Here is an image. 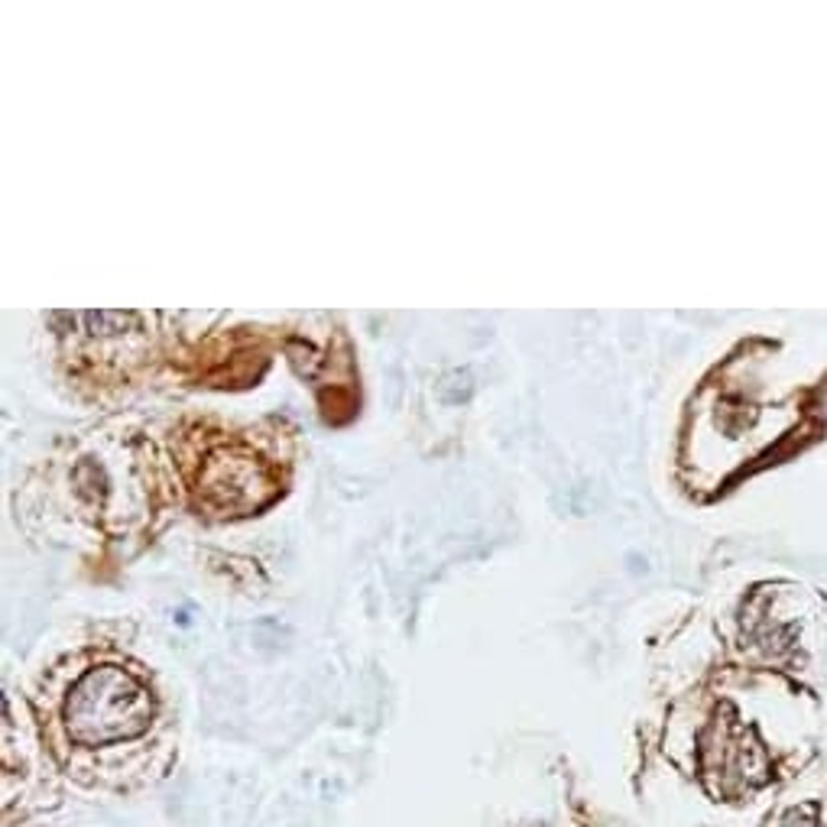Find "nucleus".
I'll return each mask as SVG.
<instances>
[{"label": "nucleus", "instance_id": "1", "mask_svg": "<svg viewBox=\"0 0 827 827\" xmlns=\"http://www.w3.org/2000/svg\"><path fill=\"white\" fill-rule=\"evenodd\" d=\"M153 721V694L127 669H92L69 694L65 724L72 740L85 746H107L140 736Z\"/></svg>", "mask_w": 827, "mask_h": 827}, {"label": "nucleus", "instance_id": "2", "mask_svg": "<svg viewBox=\"0 0 827 827\" xmlns=\"http://www.w3.org/2000/svg\"><path fill=\"white\" fill-rule=\"evenodd\" d=\"M782 827H815V805H805V808L792 812Z\"/></svg>", "mask_w": 827, "mask_h": 827}]
</instances>
